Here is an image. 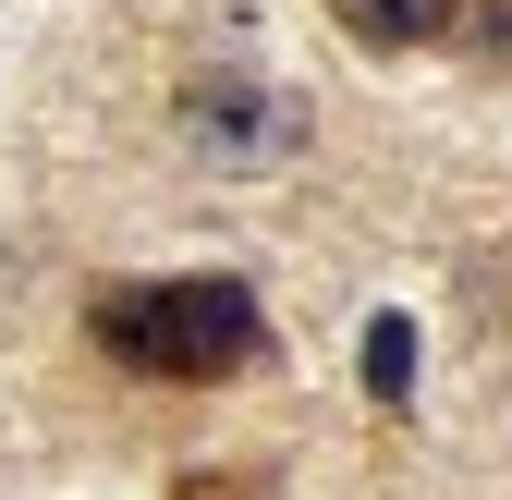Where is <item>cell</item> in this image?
Returning <instances> with one entry per match:
<instances>
[{"label":"cell","mask_w":512,"mask_h":500,"mask_svg":"<svg viewBox=\"0 0 512 500\" xmlns=\"http://www.w3.org/2000/svg\"><path fill=\"white\" fill-rule=\"evenodd\" d=\"M330 25L354 49H439L452 37V0H330Z\"/></svg>","instance_id":"3957f363"},{"label":"cell","mask_w":512,"mask_h":500,"mask_svg":"<svg viewBox=\"0 0 512 500\" xmlns=\"http://www.w3.org/2000/svg\"><path fill=\"white\" fill-rule=\"evenodd\" d=\"M366 403L378 415L415 403V318H366Z\"/></svg>","instance_id":"277c9868"},{"label":"cell","mask_w":512,"mask_h":500,"mask_svg":"<svg viewBox=\"0 0 512 500\" xmlns=\"http://www.w3.org/2000/svg\"><path fill=\"white\" fill-rule=\"evenodd\" d=\"M439 49H464V61H512V0H452V37Z\"/></svg>","instance_id":"5b68a950"},{"label":"cell","mask_w":512,"mask_h":500,"mask_svg":"<svg viewBox=\"0 0 512 500\" xmlns=\"http://www.w3.org/2000/svg\"><path fill=\"white\" fill-rule=\"evenodd\" d=\"M86 342L122 366V379H171V391H220L269 354V305L244 281L196 269V281H110L86 305Z\"/></svg>","instance_id":"6da1fadb"},{"label":"cell","mask_w":512,"mask_h":500,"mask_svg":"<svg viewBox=\"0 0 512 500\" xmlns=\"http://www.w3.org/2000/svg\"><path fill=\"white\" fill-rule=\"evenodd\" d=\"M183 500H269V476H256V464L244 476H183Z\"/></svg>","instance_id":"8992f818"},{"label":"cell","mask_w":512,"mask_h":500,"mask_svg":"<svg viewBox=\"0 0 512 500\" xmlns=\"http://www.w3.org/2000/svg\"><path fill=\"white\" fill-rule=\"evenodd\" d=\"M305 98L293 86H269V74H244V61H208V74H183L171 86V135H183V159H208V171H281L293 147H305Z\"/></svg>","instance_id":"7a4b0ae2"}]
</instances>
